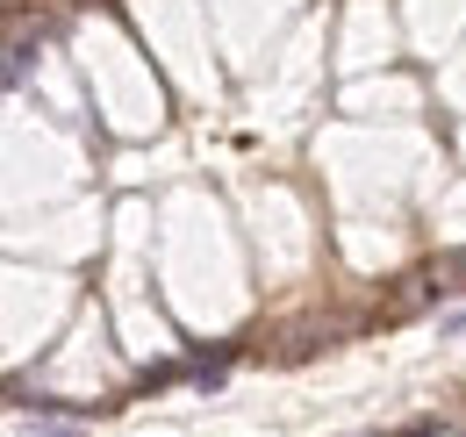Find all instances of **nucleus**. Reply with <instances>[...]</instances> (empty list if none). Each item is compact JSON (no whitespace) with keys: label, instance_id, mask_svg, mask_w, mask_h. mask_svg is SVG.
I'll return each mask as SVG.
<instances>
[{"label":"nucleus","instance_id":"1","mask_svg":"<svg viewBox=\"0 0 466 437\" xmlns=\"http://www.w3.org/2000/svg\"><path fill=\"white\" fill-rule=\"evenodd\" d=\"M460 330H466V309H460V316H452V323H445V337H460Z\"/></svg>","mask_w":466,"mask_h":437}]
</instances>
